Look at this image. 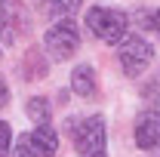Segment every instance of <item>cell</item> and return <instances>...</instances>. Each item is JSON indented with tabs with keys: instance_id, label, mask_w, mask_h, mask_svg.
I'll use <instances>...</instances> for the list:
<instances>
[{
	"instance_id": "obj_7",
	"label": "cell",
	"mask_w": 160,
	"mask_h": 157,
	"mask_svg": "<svg viewBox=\"0 0 160 157\" xmlns=\"http://www.w3.org/2000/svg\"><path fill=\"white\" fill-rule=\"evenodd\" d=\"M136 145L145 151H154L160 145V114L157 111H142L136 120Z\"/></svg>"
},
{
	"instance_id": "obj_3",
	"label": "cell",
	"mask_w": 160,
	"mask_h": 157,
	"mask_svg": "<svg viewBox=\"0 0 160 157\" xmlns=\"http://www.w3.org/2000/svg\"><path fill=\"white\" fill-rule=\"evenodd\" d=\"M43 46H46V53H49L52 59H68V56H74V53H77V46H80V31H77V25H74L71 19L56 22V25L46 31Z\"/></svg>"
},
{
	"instance_id": "obj_1",
	"label": "cell",
	"mask_w": 160,
	"mask_h": 157,
	"mask_svg": "<svg viewBox=\"0 0 160 157\" xmlns=\"http://www.w3.org/2000/svg\"><path fill=\"white\" fill-rule=\"evenodd\" d=\"M74 148L80 157H108V133L102 114L74 120Z\"/></svg>"
},
{
	"instance_id": "obj_2",
	"label": "cell",
	"mask_w": 160,
	"mask_h": 157,
	"mask_svg": "<svg viewBox=\"0 0 160 157\" xmlns=\"http://www.w3.org/2000/svg\"><path fill=\"white\" fill-rule=\"evenodd\" d=\"M86 28L105 43H117L129 31V16L120 9H111V6H92L86 13Z\"/></svg>"
},
{
	"instance_id": "obj_4",
	"label": "cell",
	"mask_w": 160,
	"mask_h": 157,
	"mask_svg": "<svg viewBox=\"0 0 160 157\" xmlns=\"http://www.w3.org/2000/svg\"><path fill=\"white\" fill-rule=\"evenodd\" d=\"M117 59H120V68L126 71V77H139L154 59V46L145 37H129V40H123Z\"/></svg>"
},
{
	"instance_id": "obj_11",
	"label": "cell",
	"mask_w": 160,
	"mask_h": 157,
	"mask_svg": "<svg viewBox=\"0 0 160 157\" xmlns=\"http://www.w3.org/2000/svg\"><path fill=\"white\" fill-rule=\"evenodd\" d=\"M28 117L34 120L37 126H46L49 123V102L46 99H31L28 102Z\"/></svg>"
},
{
	"instance_id": "obj_5",
	"label": "cell",
	"mask_w": 160,
	"mask_h": 157,
	"mask_svg": "<svg viewBox=\"0 0 160 157\" xmlns=\"http://www.w3.org/2000/svg\"><path fill=\"white\" fill-rule=\"evenodd\" d=\"M56 151H59V136L49 126L31 129V133L19 136V142H16L19 157H56Z\"/></svg>"
},
{
	"instance_id": "obj_12",
	"label": "cell",
	"mask_w": 160,
	"mask_h": 157,
	"mask_svg": "<svg viewBox=\"0 0 160 157\" xmlns=\"http://www.w3.org/2000/svg\"><path fill=\"white\" fill-rule=\"evenodd\" d=\"M142 96L148 99L151 105H160V71H157V74H154L151 80H148L145 86H142Z\"/></svg>"
},
{
	"instance_id": "obj_10",
	"label": "cell",
	"mask_w": 160,
	"mask_h": 157,
	"mask_svg": "<svg viewBox=\"0 0 160 157\" xmlns=\"http://www.w3.org/2000/svg\"><path fill=\"white\" fill-rule=\"evenodd\" d=\"M22 74H25L28 80H40L43 74H46V62H43V56H40V49H31V53L25 56Z\"/></svg>"
},
{
	"instance_id": "obj_6",
	"label": "cell",
	"mask_w": 160,
	"mask_h": 157,
	"mask_svg": "<svg viewBox=\"0 0 160 157\" xmlns=\"http://www.w3.org/2000/svg\"><path fill=\"white\" fill-rule=\"evenodd\" d=\"M25 31H28V16L22 0H0V40L12 46Z\"/></svg>"
},
{
	"instance_id": "obj_9",
	"label": "cell",
	"mask_w": 160,
	"mask_h": 157,
	"mask_svg": "<svg viewBox=\"0 0 160 157\" xmlns=\"http://www.w3.org/2000/svg\"><path fill=\"white\" fill-rule=\"evenodd\" d=\"M80 6V0H43V16H49V19H68L74 9Z\"/></svg>"
},
{
	"instance_id": "obj_13",
	"label": "cell",
	"mask_w": 160,
	"mask_h": 157,
	"mask_svg": "<svg viewBox=\"0 0 160 157\" xmlns=\"http://www.w3.org/2000/svg\"><path fill=\"white\" fill-rule=\"evenodd\" d=\"M9 145H12V133H9V123H3V120H0V157H6Z\"/></svg>"
},
{
	"instance_id": "obj_15",
	"label": "cell",
	"mask_w": 160,
	"mask_h": 157,
	"mask_svg": "<svg viewBox=\"0 0 160 157\" xmlns=\"http://www.w3.org/2000/svg\"><path fill=\"white\" fill-rule=\"evenodd\" d=\"M154 28L160 31V9H157V16H154Z\"/></svg>"
},
{
	"instance_id": "obj_8",
	"label": "cell",
	"mask_w": 160,
	"mask_h": 157,
	"mask_svg": "<svg viewBox=\"0 0 160 157\" xmlns=\"http://www.w3.org/2000/svg\"><path fill=\"white\" fill-rule=\"evenodd\" d=\"M71 89L77 96H92L96 93V71L92 65H77L74 74H71Z\"/></svg>"
},
{
	"instance_id": "obj_14",
	"label": "cell",
	"mask_w": 160,
	"mask_h": 157,
	"mask_svg": "<svg viewBox=\"0 0 160 157\" xmlns=\"http://www.w3.org/2000/svg\"><path fill=\"white\" fill-rule=\"evenodd\" d=\"M6 102H9V86H6V80L0 77V108H3Z\"/></svg>"
}]
</instances>
